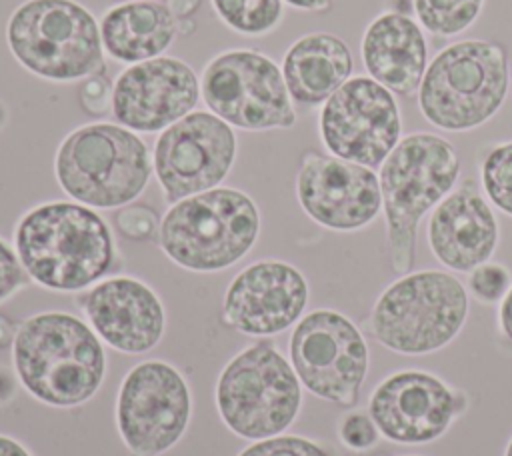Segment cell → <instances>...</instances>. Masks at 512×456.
I'll list each match as a JSON object with an SVG mask.
<instances>
[{
    "label": "cell",
    "instance_id": "6da1fadb",
    "mask_svg": "<svg viewBox=\"0 0 512 456\" xmlns=\"http://www.w3.org/2000/svg\"><path fill=\"white\" fill-rule=\"evenodd\" d=\"M14 246L26 274L58 292L88 288L114 264L108 224L80 202H46L28 210L16 224Z\"/></svg>",
    "mask_w": 512,
    "mask_h": 456
},
{
    "label": "cell",
    "instance_id": "7a4b0ae2",
    "mask_svg": "<svg viewBox=\"0 0 512 456\" xmlns=\"http://www.w3.org/2000/svg\"><path fill=\"white\" fill-rule=\"evenodd\" d=\"M460 156L452 142L432 132L402 136L378 168L392 272H412L420 220L458 184Z\"/></svg>",
    "mask_w": 512,
    "mask_h": 456
},
{
    "label": "cell",
    "instance_id": "3957f363",
    "mask_svg": "<svg viewBox=\"0 0 512 456\" xmlns=\"http://www.w3.org/2000/svg\"><path fill=\"white\" fill-rule=\"evenodd\" d=\"M12 360L22 386L50 406H78L94 396L106 372L92 328L68 312L34 314L18 328Z\"/></svg>",
    "mask_w": 512,
    "mask_h": 456
},
{
    "label": "cell",
    "instance_id": "277c9868",
    "mask_svg": "<svg viewBox=\"0 0 512 456\" xmlns=\"http://www.w3.org/2000/svg\"><path fill=\"white\" fill-rule=\"evenodd\" d=\"M510 86L506 50L466 38L444 46L418 86L420 114L446 132H468L496 116Z\"/></svg>",
    "mask_w": 512,
    "mask_h": 456
},
{
    "label": "cell",
    "instance_id": "5b68a950",
    "mask_svg": "<svg viewBox=\"0 0 512 456\" xmlns=\"http://www.w3.org/2000/svg\"><path fill=\"white\" fill-rule=\"evenodd\" d=\"M468 316V290L450 272L416 270L398 276L376 298L368 330L384 348L422 356L450 344Z\"/></svg>",
    "mask_w": 512,
    "mask_h": 456
},
{
    "label": "cell",
    "instance_id": "8992f818",
    "mask_svg": "<svg viewBox=\"0 0 512 456\" xmlns=\"http://www.w3.org/2000/svg\"><path fill=\"white\" fill-rule=\"evenodd\" d=\"M260 214L254 200L236 188H212L174 202L160 222L158 242L178 266L218 272L254 246Z\"/></svg>",
    "mask_w": 512,
    "mask_h": 456
},
{
    "label": "cell",
    "instance_id": "52a82bcc",
    "mask_svg": "<svg viewBox=\"0 0 512 456\" xmlns=\"http://www.w3.org/2000/svg\"><path fill=\"white\" fill-rule=\"evenodd\" d=\"M54 172L60 188L92 208H120L146 188L152 162L134 130L94 122L72 130L58 146Z\"/></svg>",
    "mask_w": 512,
    "mask_h": 456
},
{
    "label": "cell",
    "instance_id": "ba28073f",
    "mask_svg": "<svg viewBox=\"0 0 512 456\" xmlns=\"http://www.w3.org/2000/svg\"><path fill=\"white\" fill-rule=\"evenodd\" d=\"M12 56L32 74L70 82L104 70V44L94 14L74 0H26L6 24Z\"/></svg>",
    "mask_w": 512,
    "mask_h": 456
},
{
    "label": "cell",
    "instance_id": "9c48e42d",
    "mask_svg": "<svg viewBox=\"0 0 512 456\" xmlns=\"http://www.w3.org/2000/svg\"><path fill=\"white\" fill-rule=\"evenodd\" d=\"M216 404L220 418L236 436L272 438L298 416L300 380L270 340H258L238 352L220 372Z\"/></svg>",
    "mask_w": 512,
    "mask_h": 456
},
{
    "label": "cell",
    "instance_id": "30bf717a",
    "mask_svg": "<svg viewBox=\"0 0 512 456\" xmlns=\"http://www.w3.org/2000/svg\"><path fill=\"white\" fill-rule=\"evenodd\" d=\"M200 96L208 110L242 130L292 128L296 112L278 64L254 50H228L202 70Z\"/></svg>",
    "mask_w": 512,
    "mask_h": 456
},
{
    "label": "cell",
    "instance_id": "8fae6325",
    "mask_svg": "<svg viewBox=\"0 0 512 456\" xmlns=\"http://www.w3.org/2000/svg\"><path fill=\"white\" fill-rule=\"evenodd\" d=\"M290 360L308 392L346 408L356 406L370 352L348 316L328 308L308 312L292 330Z\"/></svg>",
    "mask_w": 512,
    "mask_h": 456
},
{
    "label": "cell",
    "instance_id": "7c38bea8",
    "mask_svg": "<svg viewBox=\"0 0 512 456\" xmlns=\"http://www.w3.org/2000/svg\"><path fill=\"white\" fill-rule=\"evenodd\" d=\"M318 132L328 154L380 168L402 140L394 92L370 76H350L320 108Z\"/></svg>",
    "mask_w": 512,
    "mask_h": 456
},
{
    "label": "cell",
    "instance_id": "4fadbf2b",
    "mask_svg": "<svg viewBox=\"0 0 512 456\" xmlns=\"http://www.w3.org/2000/svg\"><path fill=\"white\" fill-rule=\"evenodd\" d=\"M190 390L184 376L162 360L136 364L116 398V426L134 456H160L184 434Z\"/></svg>",
    "mask_w": 512,
    "mask_h": 456
},
{
    "label": "cell",
    "instance_id": "5bb4252c",
    "mask_svg": "<svg viewBox=\"0 0 512 456\" xmlns=\"http://www.w3.org/2000/svg\"><path fill=\"white\" fill-rule=\"evenodd\" d=\"M236 158V134L212 112H190L158 136L154 174L166 202L216 188Z\"/></svg>",
    "mask_w": 512,
    "mask_h": 456
},
{
    "label": "cell",
    "instance_id": "9a60e30c",
    "mask_svg": "<svg viewBox=\"0 0 512 456\" xmlns=\"http://www.w3.org/2000/svg\"><path fill=\"white\" fill-rule=\"evenodd\" d=\"M468 408V396L424 370L388 374L368 400L380 434L396 444H428L440 438Z\"/></svg>",
    "mask_w": 512,
    "mask_h": 456
},
{
    "label": "cell",
    "instance_id": "2e32d148",
    "mask_svg": "<svg viewBox=\"0 0 512 456\" xmlns=\"http://www.w3.org/2000/svg\"><path fill=\"white\" fill-rule=\"evenodd\" d=\"M296 198L316 224L336 232L360 230L382 210L380 182L372 168L314 150L302 156Z\"/></svg>",
    "mask_w": 512,
    "mask_h": 456
},
{
    "label": "cell",
    "instance_id": "e0dca14e",
    "mask_svg": "<svg viewBox=\"0 0 512 456\" xmlns=\"http://www.w3.org/2000/svg\"><path fill=\"white\" fill-rule=\"evenodd\" d=\"M200 98L196 72L180 58L158 56L130 64L114 82L112 114L134 132L166 130Z\"/></svg>",
    "mask_w": 512,
    "mask_h": 456
},
{
    "label": "cell",
    "instance_id": "ac0fdd59",
    "mask_svg": "<svg viewBox=\"0 0 512 456\" xmlns=\"http://www.w3.org/2000/svg\"><path fill=\"white\" fill-rule=\"evenodd\" d=\"M308 304L304 274L282 260H258L240 270L224 294V318L250 336L290 328Z\"/></svg>",
    "mask_w": 512,
    "mask_h": 456
},
{
    "label": "cell",
    "instance_id": "d6986e66",
    "mask_svg": "<svg viewBox=\"0 0 512 456\" xmlns=\"http://www.w3.org/2000/svg\"><path fill=\"white\" fill-rule=\"evenodd\" d=\"M94 332L126 354L152 350L164 334V306L156 292L130 276L98 282L78 296Z\"/></svg>",
    "mask_w": 512,
    "mask_h": 456
},
{
    "label": "cell",
    "instance_id": "ffe728a7",
    "mask_svg": "<svg viewBox=\"0 0 512 456\" xmlns=\"http://www.w3.org/2000/svg\"><path fill=\"white\" fill-rule=\"evenodd\" d=\"M426 240L434 258L454 272H470L492 258L500 240L498 218L474 178L458 182L432 210Z\"/></svg>",
    "mask_w": 512,
    "mask_h": 456
},
{
    "label": "cell",
    "instance_id": "44dd1931",
    "mask_svg": "<svg viewBox=\"0 0 512 456\" xmlns=\"http://www.w3.org/2000/svg\"><path fill=\"white\" fill-rule=\"evenodd\" d=\"M360 56L370 78L394 94L410 96L428 68L424 30L404 12H380L362 34Z\"/></svg>",
    "mask_w": 512,
    "mask_h": 456
},
{
    "label": "cell",
    "instance_id": "7402d4cb",
    "mask_svg": "<svg viewBox=\"0 0 512 456\" xmlns=\"http://www.w3.org/2000/svg\"><path fill=\"white\" fill-rule=\"evenodd\" d=\"M352 66V52L342 38L328 32H310L286 50L282 76L294 102L318 106L352 76Z\"/></svg>",
    "mask_w": 512,
    "mask_h": 456
},
{
    "label": "cell",
    "instance_id": "603a6c76",
    "mask_svg": "<svg viewBox=\"0 0 512 456\" xmlns=\"http://www.w3.org/2000/svg\"><path fill=\"white\" fill-rule=\"evenodd\" d=\"M100 34L104 50L118 62L136 64L158 58L176 38V18L162 2L128 0L110 8Z\"/></svg>",
    "mask_w": 512,
    "mask_h": 456
},
{
    "label": "cell",
    "instance_id": "cb8c5ba5",
    "mask_svg": "<svg viewBox=\"0 0 512 456\" xmlns=\"http://www.w3.org/2000/svg\"><path fill=\"white\" fill-rule=\"evenodd\" d=\"M482 6L484 0H412L422 30L442 38L468 30L478 20Z\"/></svg>",
    "mask_w": 512,
    "mask_h": 456
},
{
    "label": "cell",
    "instance_id": "d4e9b609",
    "mask_svg": "<svg viewBox=\"0 0 512 456\" xmlns=\"http://www.w3.org/2000/svg\"><path fill=\"white\" fill-rule=\"evenodd\" d=\"M220 20L238 34L262 36L282 20V0H212Z\"/></svg>",
    "mask_w": 512,
    "mask_h": 456
},
{
    "label": "cell",
    "instance_id": "484cf974",
    "mask_svg": "<svg viewBox=\"0 0 512 456\" xmlns=\"http://www.w3.org/2000/svg\"><path fill=\"white\" fill-rule=\"evenodd\" d=\"M480 186L492 206L512 216V140L492 144L482 152Z\"/></svg>",
    "mask_w": 512,
    "mask_h": 456
},
{
    "label": "cell",
    "instance_id": "4316f807",
    "mask_svg": "<svg viewBox=\"0 0 512 456\" xmlns=\"http://www.w3.org/2000/svg\"><path fill=\"white\" fill-rule=\"evenodd\" d=\"M512 286L510 270L500 262H484L468 272V290L482 304L500 302Z\"/></svg>",
    "mask_w": 512,
    "mask_h": 456
},
{
    "label": "cell",
    "instance_id": "83f0119b",
    "mask_svg": "<svg viewBox=\"0 0 512 456\" xmlns=\"http://www.w3.org/2000/svg\"><path fill=\"white\" fill-rule=\"evenodd\" d=\"M238 456H332L320 444L302 436H272L244 448Z\"/></svg>",
    "mask_w": 512,
    "mask_h": 456
},
{
    "label": "cell",
    "instance_id": "f1b7e54d",
    "mask_svg": "<svg viewBox=\"0 0 512 456\" xmlns=\"http://www.w3.org/2000/svg\"><path fill=\"white\" fill-rule=\"evenodd\" d=\"M116 226L124 238L152 240L160 232L158 214L144 204H130L116 214Z\"/></svg>",
    "mask_w": 512,
    "mask_h": 456
},
{
    "label": "cell",
    "instance_id": "f546056e",
    "mask_svg": "<svg viewBox=\"0 0 512 456\" xmlns=\"http://www.w3.org/2000/svg\"><path fill=\"white\" fill-rule=\"evenodd\" d=\"M338 434L344 446L350 450H368L378 442V426L366 412H348L338 426Z\"/></svg>",
    "mask_w": 512,
    "mask_h": 456
},
{
    "label": "cell",
    "instance_id": "4dcf8cb0",
    "mask_svg": "<svg viewBox=\"0 0 512 456\" xmlns=\"http://www.w3.org/2000/svg\"><path fill=\"white\" fill-rule=\"evenodd\" d=\"M112 96H114V84L102 72L88 76L78 88L80 106L86 114H92V116L108 114L112 110Z\"/></svg>",
    "mask_w": 512,
    "mask_h": 456
},
{
    "label": "cell",
    "instance_id": "1f68e13d",
    "mask_svg": "<svg viewBox=\"0 0 512 456\" xmlns=\"http://www.w3.org/2000/svg\"><path fill=\"white\" fill-rule=\"evenodd\" d=\"M28 280L18 254L0 238V302L12 296Z\"/></svg>",
    "mask_w": 512,
    "mask_h": 456
},
{
    "label": "cell",
    "instance_id": "d6a6232c",
    "mask_svg": "<svg viewBox=\"0 0 512 456\" xmlns=\"http://www.w3.org/2000/svg\"><path fill=\"white\" fill-rule=\"evenodd\" d=\"M498 326L502 334L512 342V286L508 288L506 296L500 300L498 308Z\"/></svg>",
    "mask_w": 512,
    "mask_h": 456
},
{
    "label": "cell",
    "instance_id": "836d02e7",
    "mask_svg": "<svg viewBox=\"0 0 512 456\" xmlns=\"http://www.w3.org/2000/svg\"><path fill=\"white\" fill-rule=\"evenodd\" d=\"M176 20L190 18L202 4V0H164L162 2Z\"/></svg>",
    "mask_w": 512,
    "mask_h": 456
},
{
    "label": "cell",
    "instance_id": "e575fe53",
    "mask_svg": "<svg viewBox=\"0 0 512 456\" xmlns=\"http://www.w3.org/2000/svg\"><path fill=\"white\" fill-rule=\"evenodd\" d=\"M282 2L306 12H322V10H328L334 0H282Z\"/></svg>",
    "mask_w": 512,
    "mask_h": 456
},
{
    "label": "cell",
    "instance_id": "d590c367",
    "mask_svg": "<svg viewBox=\"0 0 512 456\" xmlns=\"http://www.w3.org/2000/svg\"><path fill=\"white\" fill-rule=\"evenodd\" d=\"M0 456H32L20 442L0 434Z\"/></svg>",
    "mask_w": 512,
    "mask_h": 456
},
{
    "label": "cell",
    "instance_id": "8d00e7d4",
    "mask_svg": "<svg viewBox=\"0 0 512 456\" xmlns=\"http://www.w3.org/2000/svg\"><path fill=\"white\" fill-rule=\"evenodd\" d=\"M10 334H12L10 322H8V320H4V318L0 316V348H2V346H6V344L10 342Z\"/></svg>",
    "mask_w": 512,
    "mask_h": 456
},
{
    "label": "cell",
    "instance_id": "74e56055",
    "mask_svg": "<svg viewBox=\"0 0 512 456\" xmlns=\"http://www.w3.org/2000/svg\"><path fill=\"white\" fill-rule=\"evenodd\" d=\"M504 456H512V438H510V442H508V446H506V452H504Z\"/></svg>",
    "mask_w": 512,
    "mask_h": 456
}]
</instances>
